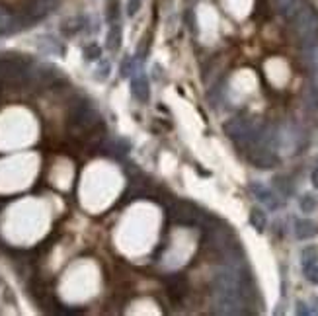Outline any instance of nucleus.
<instances>
[{"label":"nucleus","instance_id":"f257e3e1","mask_svg":"<svg viewBox=\"0 0 318 316\" xmlns=\"http://www.w3.org/2000/svg\"><path fill=\"white\" fill-rule=\"evenodd\" d=\"M289 22H293V28L299 35L303 49L318 45V12L312 6L303 4Z\"/></svg>","mask_w":318,"mask_h":316},{"label":"nucleus","instance_id":"f03ea898","mask_svg":"<svg viewBox=\"0 0 318 316\" xmlns=\"http://www.w3.org/2000/svg\"><path fill=\"white\" fill-rule=\"evenodd\" d=\"M248 160L256 168L270 170L275 168L279 164V156L268 147H252V150L248 152Z\"/></svg>","mask_w":318,"mask_h":316},{"label":"nucleus","instance_id":"7ed1b4c3","mask_svg":"<svg viewBox=\"0 0 318 316\" xmlns=\"http://www.w3.org/2000/svg\"><path fill=\"white\" fill-rule=\"evenodd\" d=\"M250 191L256 195V199L260 201L261 205H266V209L270 211H277L281 207V199L277 198V193H273V189L266 188L260 182H252L250 184Z\"/></svg>","mask_w":318,"mask_h":316},{"label":"nucleus","instance_id":"20e7f679","mask_svg":"<svg viewBox=\"0 0 318 316\" xmlns=\"http://www.w3.org/2000/svg\"><path fill=\"white\" fill-rule=\"evenodd\" d=\"M166 283V289H168V295L174 301H182L185 293H188V279L182 275V273H172L164 279Z\"/></svg>","mask_w":318,"mask_h":316},{"label":"nucleus","instance_id":"39448f33","mask_svg":"<svg viewBox=\"0 0 318 316\" xmlns=\"http://www.w3.org/2000/svg\"><path fill=\"white\" fill-rule=\"evenodd\" d=\"M131 96H133L137 102H141V104H146L148 98H151L148 80H146V76L143 74V72L131 78Z\"/></svg>","mask_w":318,"mask_h":316},{"label":"nucleus","instance_id":"423d86ee","mask_svg":"<svg viewBox=\"0 0 318 316\" xmlns=\"http://www.w3.org/2000/svg\"><path fill=\"white\" fill-rule=\"evenodd\" d=\"M318 234V225L310 219H297L295 221V236L299 240H309Z\"/></svg>","mask_w":318,"mask_h":316},{"label":"nucleus","instance_id":"0eeeda50","mask_svg":"<svg viewBox=\"0 0 318 316\" xmlns=\"http://www.w3.org/2000/svg\"><path fill=\"white\" fill-rule=\"evenodd\" d=\"M20 30V22L16 16H12L6 8L0 6V35H8Z\"/></svg>","mask_w":318,"mask_h":316},{"label":"nucleus","instance_id":"6e6552de","mask_svg":"<svg viewBox=\"0 0 318 316\" xmlns=\"http://www.w3.org/2000/svg\"><path fill=\"white\" fill-rule=\"evenodd\" d=\"M273 2H275L277 12H279L285 20H291V18L297 14V10L305 4L303 0H273Z\"/></svg>","mask_w":318,"mask_h":316},{"label":"nucleus","instance_id":"1a4fd4ad","mask_svg":"<svg viewBox=\"0 0 318 316\" xmlns=\"http://www.w3.org/2000/svg\"><path fill=\"white\" fill-rule=\"evenodd\" d=\"M84 26H86V18L84 16H78V18H68V20L63 22V26H61V31L65 33V35H77L78 31L84 30Z\"/></svg>","mask_w":318,"mask_h":316},{"label":"nucleus","instance_id":"9d476101","mask_svg":"<svg viewBox=\"0 0 318 316\" xmlns=\"http://www.w3.org/2000/svg\"><path fill=\"white\" fill-rule=\"evenodd\" d=\"M121 45V24L119 22H114L111 28L107 31V37H106V47L109 51H117Z\"/></svg>","mask_w":318,"mask_h":316},{"label":"nucleus","instance_id":"9b49d317","mask_svg":"<svg viewBox=\"0 0 318 316\" xmlns=\"http://www.w3.org/2000/svg\"><path fill=\"white\" fill-rule=\"evenodd\" d=\"M250 225L258 232H264L266 230V227H268V217H266V213L261 211V209H258V207H254L250 211Z\"/></svg>","mask_w":318,"mask_h":316},{"label":"nucleus","instance_id":"f8f14e48","mask_svg":"<svg viewBox=\"0 0 318 316\" xmlns=\"http://www.w3.org/2000/svg\"><path fill=\"white\" fill-rule=\"evenodd\" d=\"M273 186L275 189L279 191L281 195H285V198H289L291 193H293V184H291V180L287 176H275L273 178Z\"/></svg>","mask_w":318,"mask_h":316},{"label":"nucleus","instance_id":"ddd939ff","mask_svg":"<svg viewBox=\"0 0 318 316\" xmlns=\"http://www.w3.org/2000/svg\"><path fill=\"white\" fill-rule=\"evenodd\" d=\"M39 49H43L45 53H59V55H63V51H65L53 37H41L39 40Z\"/></svg>","mask_w":318,"mask_h":316},{"label":"nucleus","instance_id":"4468645a","mask_svg":"<svg viewBox=\"0 0 318 316\" xmlns=\"http://www.w3.org/2000/svg\"><path fill=\"white\" fill-rule=\"evenodd\" d=\"M318 205V199L312 195V193H305L303 198L299 199V207L303 213H312Z\"/></svg>","mask_w":318,"mask_h":316},{"label":"nucleus","instance_id":"2eb2a0df","mask_svg":"<svg viewBox=\"0 0 318 316\" xmlns=\"http://www.w3.org/2000/svg\"><path fill=\"white\" fill-rule=\"evenodd\" d=\"M316 262H318V250L314 246H307L301 252V264H303V267L310 266V264H316Z\"/></svg>","mask_w":318,"mask_h":316},{"label":"nucleus","instance_id":"dca6fc26","mask_svg":"<svg viewBox=\"0 0 318 316\" xmlns=\"http://www.w3.org/2000/svg\"><path fill=\"white\" fill-rule=\"evenodd\" d=\"M102 57V47L98 43H90L84 47V59L86 61H98Z\"/></svg>","mask_w":318,"mask_h":316},{"label":"nucleus","instance_id":"f3484780","mask_svg":"<svg viewBox=\"0 0 318 316\" xmlns=\"http://www.w3.org/2000/svg\"><path fill=\"white\" fill-rule=\"evenodd\" d=\"M119 72H121V76H123V78L131 76V74L135 72V59L127 55L125 59H123V63H121V69H119Z\"/></svg>","mask_w":318,"mask_h":316},{"label":"nucleus","instance_id":"a211bd4d","mask_svg":"<svg viewBox=\"0 0 318 316\" xmlns=\"http://www.w3.org/2000/svg\"><path fill=\"white\" fill-rule=\"evenodd\" d=\"M303 271H305V277H307L309 283L318 285V262L316 264H310V266H305L303 267Z\"/></svg>","mask_w":318,"mask_h":316},{"label":"nucleus","instance_id":"6ab92c4d","mask_svg":"<svg viewBox=\"0 0 318 316\" xmlns=\"http://www.w3.org/2000/svg\"><path fill=\"white\" fill-rule=\"evenodd\" d=\"M117 20H119V4H117V0H111L107 6V22L114 24Z\"/></svg>","mask_w":318,"mask_h":316},{"label":"nucleus","instance_id":"aec40b11","mask_svg":"<svg viewBox=\"0 0 318 316\" xmlns=\"http://www.w3.org/2000/svg\"><path fill=\"white\" fill-rule=\"evenodd\" d=\"M109 70H111V65H109L107 61L106 63H102L96 70V80H106L107 76H109Z\"/></svg>","mask_w":318,"mask_h":316},{"label":"nucleus","instance_id":"412c9836","mask_svg":"<svg viewBox=\"0 0 318 316\" xmlns=\"http://www.w3.org/2000/svg\"><path fill=\"white\" fill-rule=\"evenodd\" d=\"M295 312H297L299 316H309L310 314L309 303H305V301H297V305H295Z\"/></svg>","mask_w":318,"mask_h":316},{"label":"nucleus","instance_id":"4be33fe9","mask_svg":"<svg viewBox=\"0 0 318 316\" xmlns=\"http://www.w3.org/2000/svg\"><path fill=\"white\" fill-rule=\"evenodd\" d=\"M139 10H141V0H129L127 2V14L129 16H135Z\"/></svg>","mask_w":318,"mask_h":316},{"label":"nucleus","instance_id":"5701e85b","mask_svg":"<svg viewBox=\"0 0 318 316\" xmlns=\"http://www.w3.org/2000/svg\"><path fill=\"white\" fill-rule=\"evenodd\" d=\"M309 306H310V314H318V297H312V299H310Z\"/></svg>","mask_w":318,"mask_h":316},{"label":"nucleus","instance_id":"b1692460","mask_svg":"<svg viewBox=\"0 0 318 316\" xmlns=\"http://www.w3.org/2000/svg\"><path fill=\"white\" fill-rule=\"evenodd\" d=\"M310 182H312V186L318 189V166L312 170V174H310Z\"/></svg>","mask_w":318,"mask_h":316},{"label":"nucleus","instance_id":"393cba45","mask_svg":"<svg viewBox=\"0 0 318 316\" xmlns=\"http://www.w3.org/2000/svg\"><path fill=\"white\" fill-rule=\"evenodd\" d=\"M39 2H41V4H45V6H47V8H51V6H53V2H55V0H39Z\"/></svg>","mask_w":318,"mask_h":316}]
</instances>
